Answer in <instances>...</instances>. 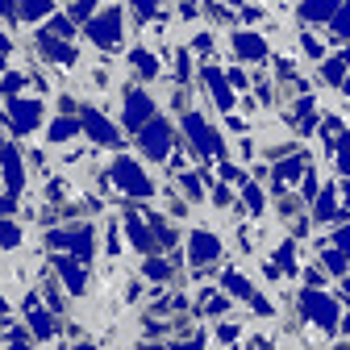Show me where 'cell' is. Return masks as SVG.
Here are the masks:
<instances>
[{"label":"cell","mask_w":350,"mask_h":350,"mask_svg":"<svg viewBox=\"0 0 350 350\" xmlns=\"http://www.w3.org/2000/svg\"><path fill=\"white\" fill-rule=\"evenodd\" d=\"M83 125H88V134H92V142H100V146H117V129H113L96 109H83Z\"/></svg>","instance_id":"cell-9"},{"label":"cell","mask_w":350,"mask_h":350,"mask_svg":"<svg viewBox=\"0 0 350 350\" xmlns=\"http://www.w3.org/2000/svg\"><path fill=\"white\" fill-rule=\"evenodd\" d=\"M51 246H63V250H75V254H88L92 250V230H67V234H51Z\"/></svg>","instance_id":"cell-10"},{"label":"cell","mask_w":350,"mask_h":350,"mask_svg":"<svg viewBox=\"0 0 350 350\" xmlns=\"http://www.w3.org/2000/svg\"><path fill=\"white\" fill-rule=\"evenodd\" d=\"M0 13H9V0H0Z\"/></svg>","instance_id":"cell-40"},{"label":"cell","mask_w":350,"mask_h":350,"mask_svg":"<svg viewBox=\"0 0 350 350\" xmlns=\"http://www.w3.org/2000/svg\"><path fill=\"white\" fill-rule=\"evenodd\" d=\"M88 38H92L96 46H117V38H121V13L105 9L100 17H92V21H88Z\"/></svg>","instance_id":"cell-3"},{"label":"cell","mask_w":350,"mask_h":350,"mask_svg":"<svg viewBox=\"0 0 350 350\" xmlns=\"http://www.w3.org/2000/svg\"><path fill=\"white\" fill-rule=\"evenodd\" d=\"M0 159H5V184L17 192V188H21V163H17V150L5 146V150H0Z\"/></svg>","instance_id":"cell-15"},{"label":"cell","mask_w":350,"mask_h":350,"mask_svg":"<svg viewBox=\"0 0 350 350\" xmlns=\"http://www.w3.org/2000/svg\"><path fill=\"white\" fill-rule=\"evenodd\" d=\"M138 142H142V150H146L150 159H163V154H167V142H171V125H167V121H146Z\"/></svg>","instance_id":"cell-6"},{"label":"cell","mask_w":350,"mask_h":350,"mask_svg":"<svg viewBox=\"0 0 350 350\" xmlns=\"http://www.w3.org/2000/svg\"><path fill=\"white\" fill-rule=\"evenodd\" d=\"M88 9H92V5H88V0H79V5L71 9V17H79V21H83V17H88Z\"/></svg>","instance_id":"cell-37"},{"label":"cell","mask_w":350,"mask_h":350,"mask_svg":"<svg viewBox=\"0 0 350 350\" xmlns=\"http://www.w3.org/2000/svg\"><path fill=\"white\" fill-rule=\"evenodd\" d=\"M342 9V0H304L300 5V17L304 21H325L329 13H338Z\"/></svg>","instance_id":"cell-12"},{"label":"cell","mask_w":350,"mask_h":350,"mask_svg":"<svg viewBox=\"0 0 350 350\" xmlns=\"http://www.w3.org/2000/svg\"><path fill=\"white\" fill-rule=\"evenodd\" d=\"M296 175H300V159H292V163H284V167H280V184H292Z\"/></svg>","instance_id":"cell-28"},{"label":"cell","mask_w":350,"mask_h":350,"mask_svg":"<svg viewBox=\"0 0 350 350\" xmlns=\"http://www.w3.org/2000/svg\"><path fill=\"white\" fill-rule=\"evenodd\" d=\"M338 159H342V163H350V134H346V138H338Z\"/></svg>","instance_id":"cell-34"},{"label":"cell","mask_w":350,"mask_h":350,"mask_svg":"<svg viewBox=\"0 0 350 350\" xmlns=\"http://www.w3.org/2000/svg\"><path fill=\"white\" fill-rule=\"evenodd\" d=\"M234 55L238 59H262V55H267V46H262L258 33H234Z\"/></svg>","instance_id":"cell-11"},{"label":"cell","mask_w":350,"mask_h":350,"mask_svg":"<svg viewBox=\"0 0 350 350\" xmlns=\"http://www.w3.org/2000/svg\"><path fill=\"white\" fill-rule=\"evenodd\" d=\"M71 134H75V121H71V117H63V121L51 125V142H67Z\"/></svg>","instance_id":"cell-23"},{"label":"cell","mask_w":350,"mask_h":350,"mask_svg":"<svg viewBox=\"0 0 350 350\" xmlns=\"http://www.w3.org/2000/svg\"><path fill=\"white\" fill-rule=\"evenodd\" d=\"M217 338H221V342H234V338H238V329H234V325H221V329H217Z\"/></svg>","instance_id":"cell-36"},{"label":"cell","mask_w":350,"mask_h":350,"mask_svg":"<svg viewBox=\"0 0 350 350\" xmlns=\"http://www.w3.org/2000/svg\"><path fill=\"white\" fill-rule=\"evenodd\" d=\"M334 217H342V213H338V204H334V188H325L321 200H317V221H334Z\"/></svg>","instance_id":"cell-20"},{"label":"cell","mask_w":350,"mask_h":350,"mask_svg":"<svg viewBox=\"0 0 350 350\" xmlns=\"http://www.w3.org/2000/svg\"><path fill=\"white\" fill-rule=\"evenodd\" d=\"M150 113H154V105H150V96L146 92H129L125 96V125H146L150 121Z\"/></svg>","instance_id":"cell-8"},{"label":"cell","mask_w":350,"mask_h":350,"mask_svg":"<svg viewBox=\"0 0 350 350\" xmlns=\"http://www.w3.org/2000/svg\"><path fill=\"white\" fill-rule=\"evenodd\" d=\"M346 63H350V55H342V59H329V63H325V83H342V71H346Z\"/></svg>","instance_id":"cell-24"},{"label":"cell","mask_w":350,"mask_h":350,"mask_svg":"<svg viewBox=\"0 0 350 350\" xmlns=\"http://www.w3.org/2000/svg\"><path fill=\"white\" fill-rule=\"evenodd\" d=\"M250 304H254V309H258V317H271V304L262 300V296H250Z\"/></svg>","instance_id":"cell-33"},{"label":"cell","mask_w":350,"mask_h":350,"mask_svg":"<svg viewBox=\"0 0 350 350\" xmlns=\"http://www.w3.org/2000/svg\"><path fill=\"white\" fill-rule=\"evenodd\" d=\"M188 254H192V262H213L217 254H221V242H217V234L196 230V234L188 238Z\"/></svg>","instance_id":"cell-7"},{"label":"cell","mask_w":350,"mask_h":350,"mask_svg":"<svg viewBox=\"0 0 350 350\" xmlns=\"http://www.w3.org/2000/svg\"><path fill=\"white\" fill-rule=\"evenodd\" d=\"M17 238H21V234H17V226H9L5 217H0V242H5V250H13V246H17Z\"/></svg>","instance_id":"cell-26"},{"label":"cell","mask_w":350,"mask_h":350,"mask_svg":"<svg viewBox=\"0 0 350 350\" xmlns=\"http://www.w3.org/2000/svg\"><path fill=\"white\" fill-rule=\"evenodd\" d=\"M29 329L38 334V338H55V325H51V317H46V309H38V304H29Z\"/></svg>","instance_id":"cell-17"},{"label":"cell","mask_w":350,"mask_h":350,"mask_svg":"<svg viewBox=\"0 0 350 350\" xmlns=\"http://www.w3.org/2000/svg\"><path fill=\"white\" fill-rule=\"evenodd\" d=\"M59 275H63V284H67L71 292H83V288H88V280H83V271L75 267V262H67V258H59Z\"/></svg>","instance_id":"cell-18"},{"label":"cell","mask_w":350,"mask_h":350,"mask_svg":"<svg viewBox=\"0 0 350 350\" xmlns=\"http://www.w3.org/2000/svg\"><path fill=\"white\" fill-rule=\"evenodd\" d=\"M146 275H150V280H167L171 267H167V262H146Z\"/></svg>","instance_id":"cell-29"},{"label":"cell","mask_w":350,"mask_h":350,"mask_svg":"<svg viewBox=\"0 0 350 350\" xmlns=\"http://www.w3.org/2000/svg\"><path fill=\"white\" fill-rule=\"evenodd\" d=\"M184 129H188V138H192V150H200V154H217V150H221V138H217V129H208L196 113L184 117Z\"/></svg>","instance_id":"cell-4"},{"label":"cell","mask_w":350,"mask_h":350,"mask_svg":"<svg viewBox=\"0 0 350 350\" xmlns=\"http://www.w3.org/2000/svg\"><path fill=\"white\" fill-rule=\"evenodd\" d=\"M300 51L309 55V59H321V42H317V38H309V33H304V38H300Z\"/></svg>","instance_id":"cell-27"},{"label":"cell","mask_w":350,"mask_h":350,"mask_svg":"<svg viewBox=\"0 0 350 350\" xmlns=\"http://www.w3.org/2000/svg\"><path fill=\"white\" fill-rule=\"evenodd\" d=\"M334 246H342V250H346V254H350V226H346V230H338V234H334Z\"/></svg>","instance_id":"cell-32"},{"label":"cell","mask_w":350,"mask_h":350,"mask_svg":"<svg viewBox=\"0 0 350 350\" xmlns=\"http://www.w3.org/2000/svg\"><path fill=\"white\" fill-rule=\"evenodd\" d=\"M9 213H13V200L5 196V200H0V217H9Z\"/></svg>","instance_id":"cell-39"},{"label":"cell","mask_w":350,"mask_h":350,"mask_svg":"<svg viewBox=\"0 0 350 350\" xmlns=\"http://www.w3.org/2000/svg\"><path fill=\"white\" fill-rule=\"evenodd\" d=\"M9 121L17 134H29V129L42 125V100H9Z\"/></svg>","instance_id":"cell-5"},{"label":"cell","mask_w":350,"mask_h":350,"mask_svg":"<svg viewBox=\"0 0 350 350\" xmlns=\"http://www.w3.org/2000/svg\"><path fill=\"white\" fill-rule=\"evenodd\" d=\"M221 175H226V180H230V184H246V175H242V171H238L234 163H226V167H221Z\"/></svg>","instance_id":"cell-31"},{"label":"cell","mask_w":350,"mask_h":350,"mask_svg":"<svg viewBox=\"0 0 350 350\" xmlns=\"http://www.w3.org/2000/svg\"><path fill=\"white\" fill-rule=\"evenodd\" d=\"M21 83H25V79H21V75L13 71V75H5V79H0V92H17Z\"/></svg>","instance_id":"cell-30"},{"label":"cell","mask_w":350,"mask_h":350,"mask_svg":"<svg viewBox=\"0 0 350 350\" xmlns=\"http://www.w3.org/2000/svg\"><path fill=\"white\" fill-rule=\"evenodd\" d=\"M129 238H134V246H138V250H154V246H150V234L138 226V217H129Z\"/></svg>","instance_id":"cell-22"},{"label":"cell","mask_w":350,"mask_h":350,"mask_svg":"<svg viewBox=\"0 0 350 350\" xmlns=\"http://www.w3.org/2000/svg\"><path fill=\"white\" fill-rule=\"evenodd\" d=\"M46 13H51V0H25V5H21V17L25 21H42Z\"/></svg>","instance_id":"cell-21"},{"label":"cell","mask_w":350,"mask_h":350,"mask_svg":"<svg viewBox=\"0 0 350 350\" xmlns=\"http://www.w3.org/2000/svg\"><path fill=\"white\" fill-rule=\"evenodd\" d=\"M221 284H226V292H230V296H238V300H250V296H254V288L246 284V275H242V271H226V275H221Z\"/></svg>","instance_id":"cell-16"},{"label":"cell","mask_w":350,"mask_h":350,"mask_svg":"<svg viewBox=\"0 0 350 350\" xmlns=\"http://www.w3.org/2000/svg\"><path fill=\"white\" fill-rule=\"evenodd\" d=\"M113 180H117L125 192H134V196H150V192H154V184L146 180V171H142L134 159H117V163H113Z\"/></svg>","instance_id":"cell-1"},{"label":"cell","mask_w":350,"mask_h":350,"mask_svg":"<svg viewBox=\"0 0 350 350\" xmlns=\"http://www.w3.org/2000/svg\"><path fill=\"white\" fill-rule=\"evenodd\" d=\"M329 29H334L338 38H350V5H342V9H338V17L329 21Z\"/></svg>","instance_id":"cell-25"},{"label":"cell","mask_w":350,"mask_h":350,"mask_svg":"<svg viewBox=\"0 0 350 350\" xmlns=\"http://www.w3.org/2000/svg\"><path fill=\"white\" fill-rule=\"evenodd\" d=\"M38 42H42V51H46L51 59H59V63H75V51H71V46H63L59 38H51V33H38Z\"/></svg>","instance_id":"cell-14"},{"label":"cell","mask_w":350,"mask_h":350,"mask_svg":"<svg viewBox=\"0 0 350 350\" xmlns=\"http://www.w3.org/2000/svg\"><path fill=\"white\" fill-rule=\"evenodd\" d=\"M129 63H134V71H142L146 79L159 75V63H154V55H146V51H134V55H129Z\"/></svg>","instance_id":"cell-19"},{"label":"cell","mask_w":350,"mask_h":350,"mask_svg":"<svg viewBox=\"0 0 350 350\" xmlns=\"http://www.w3.org/2000/svg\"><path fill=\"white\" fill-rule=\"evenodd\" d=\"M246 204H250V208H262V196H258V188H246Z\"/></svg>","instance_id":"cell-35"},{"label":"cell","mask_w":350,"mask_h":350,"mask_svg":"<svg viewBox=\"0 0 350 350\" xmlns=\"http://www.w3.org/2000/svg\"><path fill=\"white\" fill-rule=\"evenodd\" d=\"M346 292H350V280H346Z\"/></svg>","instance_id":"cell-41"},{"label":"cell","mask_w":350,"mask_h":350,"mask_svg":"<svg viewBox=\"0 0 350 350\" xmlns=\"http://www.w3.org/2000/svg\"><path fill=\"white\" fill-rule=\"evenodd\" d=\"M200 79L208 83V92L217 96V105H221V109H230V105H234V100H230V88H226V79H230V75H221V71H213V67H208Z\"/></svg>","instance_id":"cell-13"},{"label":"cell","mask_w":350,"mask_h":350,"mask_svg":"<svg viewBox=\"0 0 350 350\" xmlns=\"http://www.w3.org/2000/svg\"><path fill=\"white\" fill-rule=\"evenodd\" d=\"M300 313L309 321H317V325H325V329H338V304L329 296H321V292H304L300 296Z\"/></svg>","instance_id":"cell-2"},{"label":"cell","mask_w":350,"mask_h":350,"mask_svg":"<svg viewBox=\"0 0 350 350\" xmlns=\"http://www.w3.org/2000/svg\"><path fill=\"white\" fill-rule=\"evenodd\" d=\"M55 33H71V21L67 17H55Z\"/></svg>","instance_id":"cell-38"}]
</instances>
